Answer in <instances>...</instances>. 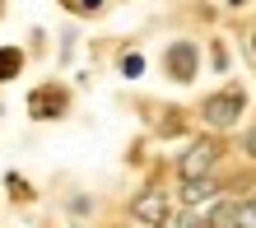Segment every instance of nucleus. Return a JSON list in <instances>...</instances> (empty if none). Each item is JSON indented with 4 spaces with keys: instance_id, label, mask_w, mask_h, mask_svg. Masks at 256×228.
<instances>
[{
    "instance_id": "2eb2a0df",
    "label": "nucleus",
    "mask_w": 256,
    "mask_h": 228,
    "mask_svg": "<svg viewBox=\"0 0 256 228\" xmlns=\"http://www.w3.org/2000/svg\"><path fill=\"white\" fill-rule=\"evenodd\" d=\"M0 5H5V0H0Z\"/></svg>"
},
{
    "instance_id": "9b49d317",
    "label": "nucleus",
    "mask_w": 256,
    "mask_h": 228,
    "mask_svg": "<svg viewBox=\"0 0 256 228\" xmlns=\"http://www.w3.org/2000/svg\"><path fill=\"white\" fill-rule=\"evenodd\" d=\"M140 70H144V60H140V56H126V60H122V74H130V80H135Z\"/></svg>"
},
{
    "instance_id": "f8f14e48",
    "label": "nucleus",
    "mask_w": 256,
    "mask_h": 228,
    "mask_svg": "<svg viewBox=\"0 0 256 228\" xmlns=\"http://www.w3.org/2000/svg\"><path fill=\"white\" fill-rule=\"evenodd\" d=\"M242 149H247V158H256V126L242 135Z\"/></svg>"
},
{
    "instance_id": "f257e3e1",
    "label": "nucleus",
    "mask_w": 256,
    "mask_h": 228,
    "mask_svg": "<svg viewBox=\"0 0 256 228\" xmlns=\"http://www.w3.org/2000/svg\"><path fill=\"white\" fill-rule=\"evenodd\" d=\"M242 112H247V94L238 84L233 88H219V94H210L200 102V116H205L210 130H233L238 121H242Z\"/></svg>"
},
{
    "instance_id": "39448f33",
    "label": "nucleus",
    "mask_w": 256,
    "mask_h": 228,
    "mask_svg": "<svg viewBox=\"0 0 256 228\" xmlns=\"http://www.w3.org/2000/svg\"><path fill=\"white\" fill-rule=\"evenodd\" d=\"M196 66H200L196 42H172L168 56H163V70H168V80H177V84H191L196 80Z\"/></svg>"
},
{
    "instance_id": "ddd939ff",
    "label": "nucleus",
    "mask_w": 256,
    "mask_h": 228,
    "mask_svg": "<svg viewBox=\"0 0 256 228\" xmlns=\"http://www.w3.org/2000/svg\"><path fill=\"white\" fill-rule=\"evenodd\" d=\"M80 10H84V14H98V10H102V0H84Z\"/></svg>"
},
{
    "instance_id": "4468645a",
    "label": "nucleus",
    "mask_w": 256,
    "mask_h": 228,
    "mask_svg": "<svg viewBox=\"0 0 256 228\" xmlns=\"http://www.w3.org/2000/svg\"><path fill=\"white\" fill-rule=\"evenodd\" d=\"M252 56H256V38H252Z\"/></svg>"
},
{
    "instance_id": "20e7f679",
    "label": "nucleus",
    "mask_w": 256,
    "mask_h": 228,
    "mask_svg": "<svg viewBox=\"0 0 256 228\" xmlns=\"http://www.w3.org/2000/svg\"><path fill=\"white\" fill-rule=\"evenodd\" d=\"M219 191H224V182L214 172H205V177H186L177 186V200H182V210H205V205L219 200Z\"/></svg>"
},
{
    "instance_id": "f03ea898",
    "label": "nucleus",
    "mask_w": 256,
    "mask_h": 228,
    "mask_svg": "<svg viewBox=\"0 0 256 228\" xmlns=\"http://www.w3.org/2000/svg\"><path fill=\"white\" fill-rule=\"evenodd\" d=\"M219 158H224V144L214 140V135H200V140H191L182 154H177V177H205V172H214L219 168Z\"/></svg>"
},
{
    "instance_id": "0eeeda50",
    "label": "nucleus",
    "mask_w": 256,
    "mask_h": 228,
    "mask_svg": "<svg viewBox=\"0 0 256 228\" xmlns=\"http://www.w3.org/2000/svg\"><path fill=\"white\" fill-rule=\"evenodd\" d=\"M233 214H238V200H214V205H205L210 228H233Z\"/></svg>"
},
{
    "instance_id": "1a4fd4ad",
    "label": "nucleus",
    "mask_w": 256,
    "mask_h": 228,
    "mask_svg": "<svg viewBox=\"0 0 256 228\" xmlns=\"http://www.w3.org/2000/svg\"><path fill=\"white\" fill-rule=\"evenodd\" d=\"M168 228H210V219H205V210H182V214H172Z\"/></svg>"
},
{
    "instance_id": "9d476101",
    "label": "nucleus",
    "mask_w": 256,
    "mask_h": 228,
    "mask_svg": "<svg viewBox=\"0 0 256 228\" xmlns=\"http://www.w3.org/2000/svg\"><path fill=\"white\" fill-rule=\"evenodd\" d=\"M233 228H256V196H247V200H238Z\"/></svg>"
},
{
    "instance_id": "6e6552de",
    "label": "nucleus",
    "mask_w": 256,
    "mask_h": 228,
    "mask_svg": "<svg viewBox=\"0 0 256 228\" xmlns=\"http://www.w3.org/2000/svg\"><path fill=\"white\" fill-rule=\"evenodd\" d=\"M24 70V52L19 47H0V80H14Z\"/></svg>"
},
{
    "instance_id": "7ed1b4c3",
    "label": "nucleus",
    "mask_w": 256,
    "mask_h": 228,
    "mask_svg": "<svg viewBox=\"0 0 256 228\" xmlns=\"http://www.w3.org/2000/svg\"><path fill=\"white\" fill-rule=\"evenodd\" d=\"M130 219L140 224V228H168L172 224V196L158 191V186H144L130 200Z\"/></svg>"
},
{
    "instance_id": "423d86ee",
    "label": "nucleus",
    "mask_w": 256,
    "mask_h": 228,
    "mask_svg": "<svg viewBox=\"0 0 256 228\" xmlns=\"http://www.w3.org/2000/svg\"><path fill=\"white\" fill-rule=\"evenodd\" d=\"M28 108H33V116H42V121L61 116L66 112V88H38V94L28 98Z\"/></svg>"
}]
</instances>
